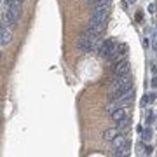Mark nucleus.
<instances>
[{"label": "nucleus", "instance_id": "nucleus-11", "mask_svg": "<svg viewBox=\"0 0 157 157\" xmlns=\"http://www.w3.org/2000/svg\"><path fill=\"white\" fill-rule=\"evenodd\" d=\"M117 135H120V131H119L117 127H110V129H107V131H105L103 138H105V141H110V143H112V140L117 136Z\"/></svg>", "mask_w": 157, "mask_h": 157}, {"label": "nucleus", "instance_id": "nucleus-9", "mask_svg": "<svg viewBox=\"0 0 157 157\" xmlns=\"http://www.w3.org/2000/svg\"><path fill=\"white\" fill-rule=\"evenodd\" d=\"M110 117H112V120H114V122H120V120H124L127 115H126V110H124V107H120V108H117V110H115V112H114Z\"/></svg>", "mask_w": 157, "mask_h": 157}, {"label": "nucleus", "instance_id": "nucleus-3", "mask_svg": "<svg viewBox=\"0 0 157 157\" xmlns=\"http://www.w3.org/2000/svg\"><path fill=\"white\" fill-rule=\"evenodd\" d=\"M117 42L114 39H105L101 42V45L98 47V56L103 59H108L112 54H115L117 53Z\"/></svg>", "mask_w": 157, "mask_h": 157}, {"label": "nucleus", "instance_id": "nucleus-8", "mask_svg": "<svg viewBox=\"0 0 157 157\" xmlns=\"http://www.w3.org/2000/svg\"><path fill=\"white\" fill-rule=\"evenodd\" d=\"M127 145V140H126V136L120 133V135H117V136L112 140V147L114 148H122V147H126Z\"/></svg>", "mask_w": 157, "mask_h": 157}, {"label": "nucleus", "instance_id": "nucleus-12", "mask_svg": "<svg viewBox=\"0 0 157 157\" xmlns=\"http://www.w3.org/2000/svg\"><path fill=\"white\" fill-rule=\"evenodd\" d=\"M115 124H117V129L120 131V133H122V135H124V133H126V131L131 127V119L126 117L124 120H120V122H115Z\"/></svg>", "mask_w": 157, "mask_h": 157}, {"label": "nucleus", "instance_id": "nucleus-21", "mask_svg": "<svg viewBox=\"0 0 157 157\" xmlns=\"http://www.w3.org/2000/svg\"><path fill=\"white\" fill-rule=\"evenodd\" d=\"M148 12H156V11H154V4H150V5H148Z\"/></svg>", "mask_w": 157, "mask_h": 157}, {"label": "nucleus", "instance_id": "nucleus-13", "mask_svg": "<svg viewBox=\"0 0 157 157\" xmlns=\"http://www.w3.org/2000/svg\"><path fill=\"white\" fill-rule=\"evenodd\" d=\"M114 156H119V157H124V156H129V143L122 148H114Z\"/></svg>", "mask_w": 157, "mask_h": 157}, {"label": "nucleus", "instance_id": "nucleus-15", "mask_svg": "<svg viewBox=\"0 0 157 157\" xmlns=\"http://www.w3.org/2000/svg\"><path fill=\"white\" fill-rule=\"evenodd\" d=\"M117 51L122 54V56H126V58H127V44H122V42H120V44L117 45Z\"/></svg>", "mask_w": 157, "mask_h": 157}, {"label": "nucleus", "instance_id": "nucleus-22", "mask_svg": "<svg viewBox=\"0 0 157 157\" xmlns=\"http://www.w3.org/2000/svg\"><path fill=\"white\" fill-rule=\"evenodd\" d=\"M127 2H131V4H135V2H136V0H127Z\"/></svg>", "mask_w": 157, "mask_h": 157}, {"label": "nucleus", "instance_id": "nucleus-17", "mask_svg": "<svg viewBox=\"0 0 157 157\" xmlns=\"http://www.w3.org/2000/svg\"><path fill=\"white\" fill-rule=\"evenodd\" d=\"M148 103H152V99H150V94H148V96L145 94V96H143V99H141V105L145 107V105H148Z\"/></svg>", "mask_w": 157, "mask_h": 157}, {"label": "nucleus", "instance_id": "nucleus-5", "mask_svg": "<svg viewBox=\"0 0 157 157\" xmlns=\"http://www.w3.org/2000/svg\"><path fill=\"white\" fill-rule=\"evenodd\" d=\"M103 30H105V21L96 19V18H91V21L87 23V26H86V30H84V32L93 33V35H101V33H103Z\"/></svg>", "mask_w": 157, "mask_h": 157}, {"label": "nucleus", "instance_id": "nucleus-14", "mask_svg": "<svg viewBox=\"0 0 157 157\" xmlns=\"http://www.w3.org/2000/svg\"><path fill=\"white\" fill-rule=\"evenodd\" d=\"M150 140H152V127L147 126V129H143L141 133V141H150Z\"/></svg>", "mask_w": 157, "mask_h": 157}, {"label": "nucleus", "instance_id": "nucleus-7", "mask_svg": "<svg viewBox=\"0 0 157 157\" xmlns=\"http://www.w3.org/2000/svg\"><path fill=\"white\" fill-rule=\"evenodd\" d=\"M115 99H119V101H120V105H122V107H126L129 101H133V99H135V87H131V89H127V91L120 93Z\"/></svg>", "mask_w": 157, "mask_h": 157}, {"label": "nucleus", "instance_id": "nucleus-2", "mask_svg": "<svg viewBox=\"0 0 157 157\" xmlns=\"http://www.w3.org/2000/svg\"><path fill=\"white\" fill-rule=\"evenodd\" d=\"M98 42H99V35H93V33L84 32L77 39V47L82 53H93V51L96 49Z\"/></svg>", "mask_w": 157, "mask_h": 157}, {"label": "nucleus", "instance_id": "nucleus-19", "mask_svg": "<svg viewBox=\"0 0 157 157\" xmlns=\"http://www.w3.org/2000/svg\"><path fill=\"white\" fill-rule=\"evenodd\" d=\"M150 86H152V87H157V77H154V78H152V82H150Z\"/></svg>", "mask_w": 157, "mask_h": 157}, {"label": "nucleus", "instance_id": "nucleus-4", "mask_svg": "<svg viewBox=\"0 0 157 157\" xmlns=\"http://www.w3.org/2000/svg\"><path fill=\"white\" fill-rule=\"evenodd\" d=\"M110 72H112L114 75H129L131 65H129L127 58L122 59V61H117V63H112V65H110Z\"/></svg>", "mask_w": 157, "mask_h": 157}, {"label": "nucleus", "instance_id": "nucleus-18", "mask_svg": "<svg viewBox=\"0 0 157 157\" xmlns=\"http://www.w3.org/2000/svg\"><path fill=\"white\" fill-rule=\"evenodd\" d=\"M152 152H154V148H152V145H147V147H145V150H143V154H147V156H150Z\"/></svg>", "mask_w": 157, "mask_h": 157}, {"label": "nucleus", "instance_id": "nucleus-20", "mask_svg": "<svg viewBox=\"0 0 157 157\" xmlns=\"http://www.w3.org/2000/svg\"><path fill=\"white\" fill-rule=\"evenodd\" d=\"M150 45V42H148V39H143V47H148Z\"/></svg>", "mask_w": 157, "mask_h": 157}, {"label": "nucleus", "instance_id": "nucleus-6", "mask_svg": "<svg viewBox=\"0 0 157 157\" xmlns=\"http://www.w3.org/2000/svg\"><path fill=\"white\" fill-rule=\"evenodd\" d=\"M91 18H96V19L107 21V18H108V5H105V4H94Z\"/></svg>", "mask_w": 157, "mask_h": 157}, {"label": "nucleus", "instance_id": "nucleus-16", "mask_svg": "<svg viewBox=\"0 0 157 157\" xmlns=\"http://www.w3.org/2000/svg\"><path fill=\"white\" fill-rule=\"evenodd\" d=\"M154 120H156V115H154V112H152V110H148V112H147V126H150Z\"/></svg>", "mask_w": 157, "mask_h": 157}, {"label": "nucleus", "instance_id": "nucleus-1", "mask_svg": "<svg viewBox=\"0 0 157 157\" xmlns=\"http://www.w3.org/2000/svg\"><path fill=\"white\" fill-rule=\"evenodd\" d=\"M108 84H110V99H115L120 93L133 87V78L131 75H114L112 73Z\"/></svg>", "mask_w": 157, "mask_h": 157}, {"label": "nucleus", "instance_id": "nucleus-10", "mask_svg": "<svg viewBox=\"0 0 157 157\" xmlns=\"http://www.w3.org/2000/svg\"><path fill=\"white\" fill-rule=\"evenodd\" d=\"M0 44H2V47H5L9 42H11V32L7 30V28H0Z\"/></svg>", "mask_w": 157, "mask_h": 157}]
</instances>
